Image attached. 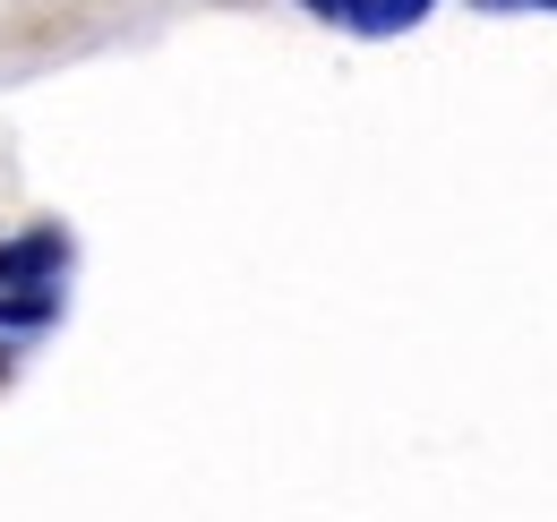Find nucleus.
<instances>
[{
	"label": "nucleus",
	"instance_id": "f257e3e1",
	"mask_svg": "<svg viewBox=\"0 0 557 522\" xmlns=\"http://www.w3.org/2000/svg\"><path fill=\"white\" fill-rule=\"evenodd\" d=\"M326 26H351V35H404V26H420L437 0H309Z\"/></svg>",
	"mask_w": 557,
	"mask_h": 522
},
{
	"label": "nucleus",
	"instance_id": "f03ea898",
	"mask_svg": "<svg viewBox=\"0 0 557 522\" xmlns=\"http://www.w3.org/2000/svg\"><path fill=\"white\" fill-rule=\"evenodd\" d=\"M70 258V240L44 223V232H26V240H0V283H44L52 265Z\"/></svg>",
	"mask_w": 557,
	"mask_h": 522
},
{
	"label": "nucleus",
	"instance_id": "7ed1b4c3",
	"mask_svg": "<svg viewBox=\"0 0 557 522\" xmlns=\"http://www.w3.org/2000/svg\"><path fill=\"white\" fill-rule=\"evenodd\" d=\"M472 9H497V17H506V9H549L557 17V0H472Z\"/></svg>",
	"mask_w": 557,
	"mask_h": 522
}]
</instances>
